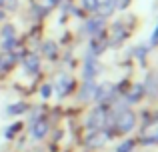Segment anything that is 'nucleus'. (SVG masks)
Instances as JSON below:
<instances>
[{"label":"nucleus","mask_w":158,"mask_h":152,"mask_svg":"<svg viewBox=\"0 0 158 152\" xmlns=\"http://www.w3.org/2000/svg\"><path fill=\"white\" fill-rule=\"evenodd\" d=\"M116 2H118V4H116V6H118V8H126L130 0H116Z\"/></svg>","instance_id":"obj_20"},{"label":"nucleus","mask_w":158,"mask_h":152,"mask_svg":"<svg viewBox=\"0 0 158 152\" xmlns=\"http://www.w3.org/2000/svg\"><path fill=\"white\" fill-rule=\"evenodd\" d=\"M0 36H2V40L16 38V28L12 26V24H4V26H2V30H0Z\"/></svg>","instance_id":"obj_10"},{"label":"nucleus","mask_w":158,"mask_h":152,"mask_svg":"<svg viewBox=\"0 0 158 152\" xmlns=\"http://www.w3.org/2000/svg\"><path fill=\"white\" fill-rule=\"evenodd\" d=\"M2 4H4V0H0V6H2Z\"/></svg>","instance_id":"obj_23"},{"label":"nucleus","mask_w":158,"mask_h":152,"mask_svg":"<svg viewBox=\"0 0 158 152\" xmlns=\"http://www.w3.org/2000/svg\"><path fill=\"white\" fill-rule=\"evenodd\" d=\"M40 94H42V98H48V96L52 94V86H50V84H44L42 90H40Z\"/></svg>","instance_id":"obj_18"},{"label":"nucleus","mask_w":158,"mask_h":152,"mask_svg":"<svg viewBox=\"0 0 158 152\" xmlns=\"http://www.w3.org/2000/svg\"><path fill=\"white\" fill-rule=\"evenodd\" d=\"M150 42H152V44H158V26H156V30L152 32V38H150Z\"/></svg>","instance_id":"obj_19"},{"label":"nucleus","mask_w":158,"mask_h":152,"mask_svg":"<svg viewBox=\"0 0 158 152\" xmlns=\"http://www.w3.org/2000/svg\"><path fill=\"white\" fill-rule=\"evenodd\" d=\"M16 58H18V54H14V52H0V74H4V72H8L12 66H14Z\"/></svg>","instance_id":"obj_1"},{"label":"nucleus","mask_w":158,"mask_h":152,"mask_svg":"<svg viewBox=\"0 0 158 152\" xmlns=\"http://www.w3.org/2000/svg\"><path fill=\"white\" fill-rule=\"evenodd\" d=\"M82 6H84L86 10H90V12H96V8H98V0H82Z\"/></svg>","instance_id":"obj_16"},{"label":"nucleus","mask_w":158,"mask_h":152,"mask_svg":"<svg viewBox=\"0 0 158 152\" xmlns=\"http://www.w3.org/2000/svg\"><path fill=\"white\" fill-rule=\"evenodd\" d=\"M94 90H96V84H94L92 80H86L84 86H82V90H80V100H86V98H88Z\"/></svg>","instance_id":"obj_8"},{"label":"nucleus","mask_w":158,"mask_h":152,"mask_svg":"<svg viewBox=\"0 0 158 152\" xmlns=\"http://www.w3.org/2000/svg\"><path fill=\"white\" fill-rule=\"evenodd\" d=\"M20 126H22L20 122H14V124H12L10 128H6V132H4V136H6V138H12V136H14V134H16V132L20 130Z\"/></svg>","instance_id":"obj_15"},{"label":"nucleus","mask_w":158,"mask_h":152,"mask_svg":"<svg viewBox=\"0 0 158 152\" xmlns=\"http://www.w3.org/2000/svg\"><path fill=\"white\" fill-rule=\"evenodd\" d=\"M42 50H44V54H46V56H50V58H52V56L56 54V44L48 40V42L42 44Z\"/></svg>","instance_id":"obj_13"},{"label":"nucleus","mask_w":158,"mask_h":152,"mask_svg":"<svg viewBox=\"0 0 158 152\" xmlns=\"http://www.w3.org/2000/svg\"><path fill=\"white\" fill-rule=\"evenodd\" d=\"M24 110H26V104H24V102H16V104L8 106V114H12V116H16V114H22Z\"/></svg>","instance_id":"obj_12"},{"label":"nucleus","mask_w":158,"mask_h":152,"mask_svg":"<svg viewBox=\"0 0 158 152\" xmlns=\"http://www.w3.org/2000/svg\"><path fill=\"white\" fill-rule=\"evenodd\" d=\"M142 84H136L134 86V90H132V94H130V96H128V102H136V100H138V98H140V94H142Z\"/></svg>","instance_id":"obj_14"},{"label":"nucleus","mask_w":158,"mask_h":152,"mask_svg":"<svg viewBox=\"0 0 158 152\" xmlns=\"http://www.w3.org/2000/svg\"><path fill=\"white\" fill-rule=\"evenodd\" d=\"M70 84H72V80H68V78H62L60 84H58V96H64V94L68 92L70 88H72Z\"/></svg>","instance_id":"obj_11"},{"label":"nucleus","mask_w":158,"mask_h":152,"mask_svg":"<svg viewBox=\"0 0 158 152\" xmlns=\"http://www.w3.org/2000/svg\"><path fill=\"white\" fill-rule=\"evenodd\" d=\"M102 122H104V110H102V108L92 110V114L88 116V128L90 130H96Z\"/></svg>","instance_id":"obj_4"},{"label":"nucleus","mask_w":158,"mask_h":152,"mask_svg":"<svg viewBox=\"0 0 158 152\" xmlns=\"http://www.w3.org/2000/svg\"><path fill=\"white\" fill-rule=\"evenodd\" d=\"M46 132H48V122L46 120H36L34 124H32V136H34L36 140L44 138Z\"/></svg>","instance_id":"obj_5"},{"label":"nucleus","mask_w":158,"mask_h":152,"mask_svg":"<svg viewBox=\"0 0 158 152\" xmlns=\"http://www.w3.org/2000/svg\"><path fill=\"white\" fill-rule=\"evenodd\" d=\"M132 146H134V142L128 140V142H124V144H120V146H118V152H130V150H132Z\"/></svg>","instance_id":"obj_17"},{"label":"nucleus","mask_w":158,"mask_h":152,"mask_svg":"<svg viewBox=\"0 0 158 152\" xmlns=\"http://www.w3.org/2000/svg\"><path fill=\"white\" fill-rule=\"evenodd\" d=\"M102 26H104V20L102 18H92V20H88V24H86V28H88L90 34H96Z\"/></svg>","instance_id":"obj_9"},{"label":"nucleus","mask_w":158,"mask_h":152,"mask_svg":"<svg viewBox=\"0 0 158 152\" xmlns=\"http://www.w3.org/2000/svg\"><path fill=\"white\" fill-rule=\"evenodd\" d=\"M94 74H96V64H94L92 56H88V58H86V64H84V78L86 80H92Z\"/></svg>","instance_id":"obj_7"},{"label":"nucleus","mask_w":158,"mask_h":152,"mask_svg":"<svg viewBox=\"0 0 158 152\" xmlns=\"http://www.w3.org/2000/svg\"><path fill=\"white\" fill-rule=\"evenodd\" d=\"M134 122H136V118H134V114H132V112L120 114V118H118V130H120V132H128V130H132Z\"/></svg>","instance_id":"obj_3"},{"label":"nucleus","mask_w":158,"mask_h":152,"mask_svg":"<svg viewBox=\"0 0 158 152\" xmlns=\"http://www.w3.org/2000/svg\"><path fill=\"white\" fill-rule=\"evenodd\" d=\"M116 8V0H102V2H98V8L96 10L100 12L102 16H108L112 10Z\"/></svg>","instance_id":"obj_6"},{"label":"nucleus","mask_w":158,"mask_h":152,"mask_svg":"<svg viewBox=\"0 0 158 152\" xmlns=\"http://www.w3.org/2000/svg\"><path fill=\"white\" fill-rule=\"evenodd\" d=\"M4 16H6V12H4V10H0V22L4 20Z\"/></svg>","instance_id":"obj_21"},{"label":"nucleus","mask_w":158,"mask_h":152,"mask_svg":"<svg viewBox=\"0 0 158 152\" xmlns=\"http://www.w3.org/2000/svg\"><path fill=\"white\" fill-rule=\"evenodd\" d=\"M58 2H60V0H48V4H52V6H54V4H58Z\"/></svg>","instance_id":"obj_22"},{"label":"nucleus","mask_w":158,"mask_h":152,"mask_svg":"<svg viewBox=\"0 0 158 152\" xmlns=\"http://www.w3.org/2000/svg\"><path fill=\"white\" fill-rule=\"evenodd\" d=\"M22 64H24V68H26V72H30V74H36L38 72V68H40V58L36 54H24V60H22Z\"/></svg>","instance_id":"obj_2"}]
</instances>
